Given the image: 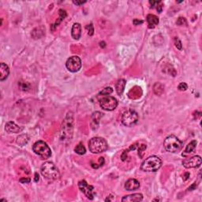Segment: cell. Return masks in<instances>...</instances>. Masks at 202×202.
<instances>
[{
  "label": "cell",
  "mask_w": 202,
  "mask_h": 202,
  "mask_svg": "<svg viewBox=\"0 0 202 202\" xmlns=\"http://www.w3.org/2000/svg\"><path fill=\"white\" fill-rule=\"evenodd\" d=\"M41 175L48 180H56L60 177V172L58 167L52 162H45L40 168Z\"/></svg>",
  "instance_id": "6da1fadb"
},
{
  "label": "cell",
  "mask_w": 202,
  "mask_h": 202,
  "mask_svg": "<svg viewBox=\"0 0 202 202\" xmlns=\"http://www.w3.org/2000/svg\"><path fill=\"white\" fill-rule=\"evenodd\" d=\"M162 166V160L156 156H152L142 162L141 169L145 172H155L158 170Z\"/></svg>",
  "instance_id": "7a4b0ae2"
},
{
  "label": "cell",
  "mask_w": 202,
  "mask_h": 202,
  "mask_svg": "<svg viewBox=\"0 0 202 202\" xmlns=\"http://www.w3.org/2000/svg\"><path fill=\"white\" fill-rule=\"evenodd\" d=\"M107 142L103 137H95L90 139L89 141V149L92 153L98 154L103 153L107 149Z\"/></svg>",
  "instance_id": "3957f363"
},
{
  "label": "cell",
  "mask_w": 202,
  "mask_h": 202,
  "mask_svg": "<svg viewBox=\"0 0 202 202\" xmlns=\"http://www.w3.org/2000/svg\"><path fill=\"white\" fill-rule=\"evenodd\" d=\"M32 151L42 159H48L52 156V150L44 141H38L32 145Z\"/></svg>",
  "instance_id": "277c9868"
},
{
  "label": "cell",
  "mask_w": 202,
  "mask_h": 202,
  "mask_svg": "<svg viewBox=\"0 0 202 202\" xmlns=\"http://www.w3.org/2000/svg\"><path fill=\"white\" fill-rule=\"evenodd\" d=\"M163 145H164V149L167 152L174 153L181 149L183 143L176 136L170 135V136L167 137L164 140Z\"/></svg>",
  "instance_id": "5b68a950"
},
{
  "label": "cell",
  "mask_w": 202,
  "mask_h": 202,
  "mask_svg": "<svg viewBox=\"0 0 202 202\" xmlns=\"http://www.w3.org/2000/svg\"><path fill=\"white\" fill-rule=\"evenodd\" d=\"M138 114L134 110H128L122 115V123L126 126H132L138 121Z\"/></svg>",
  "instance_id": "8992f818"
},
{
  "label": "cell",
  "mask_w": 202,
  "mask_h": 202,
  "mask_svg": "<svg viewBox=\"0 0 202 202\" xmlns=\"http://www.w3.org/2000/svg\"><path fill=\"white\" fill-rule=\"evenodd\" d=\"M99 105L103 110L111 112L117 107L118 100L114 96H104L99 99Z\"/></svg>",
  "instance_id": "52a82bcc"
},
{
  "label": "cell",
  "mask_w": 202,
  "mask_h": 202,
  "mask_svg": "<svg viewBox=\"0 0 202 202\" xmlns=\"http://www.w3.org/2000/svg\"><path fill=\"white\" fill-rule=\"evenodd\" d=\"M66 69L72 73H76L82 68V60L78 56L69 57L66 62Z\"/></svg>",
  "instance_id": "ba28073f"
},
{
  "label": "cell",
  "mask_w": 202,
  "mask_h": 202,
  "mask_svg": "<svg viewBox=\"0 0 202 202\" xmlns=\"http://www.w3.org/2000/svg\"><path fill=\"white\" fill-rule=\"evenodd\" d=\"M78 187L80 189L81 191L86 196V197L90 200L94 198V187L90 186L87 183L85 180H82L78 183Z\"/></svg>",
  "instance_id": "9c48e42d"
},
{
  "label": "cell",
  "mask_w": 202,
  "mask_h": 202,
  "mask_svg": "<svg viewBox=\"0 0 202 202\" xmlns=\"http://www.w3.org/2000/svg\"><path fill=\"white\" fill-rule=\"evenodd\" d=\"M72 131H73V116L71 113H68L66 119L64 121L63 126H62V138L66 137V135L69 136V133L72 134Z\"/></svg>",
  "instance_id": "30bf717a"
},
{
  "label": "cell",
  "mask_w": 202,
  "mask_h": 202,
  "mask_svg": "<svg viewBox=\"0 0 202 202\" xmlns=\"http://www.w3.org/2000/svg\"><path fill=\"white\" fill-rule=\"evenodd\" d=\"M201 157L200 156H194L186 159L183 161V165L186 168H197L201 164Z\"/></svg>",
  "instance_id": "8fae6325"
},
{
  "label": "cell",
  "mask_w": 202,
  "mask_h": 202,
  "mask_svg": "<svg viewBox=\"0 0 202 202\" xmlns=\"http://www.w3.org/2000/svg\"><path fill=\"white\" fill-rule=\"evenodd\" d=\"M102 116H103V114L99 112H96L92 114L90 121V126L92 130H96L98 129Z\"/></svg>",
  "instance_id": "7c38bea8"
},
{
  "label": "cell",
  "mask_w": 202,
  "mask_h": 202,
  "mask_svg": "<svg viewBox=\"0 0 202 202\" xmlns=\"http://www.w3.org/2000/svg\"><path fill=\"white\" fill-rule=\"evenodd\" d=\"M6 131L8 133H20L23 130V128L17 125L14 122H8L5 126Z\"/></svg>",
  "instance_id": "4fadbf2b"
},
{
  "label": "cell",
  "mask_w": 202,
  "mask_h": 202,
  "mask_svg": "<svg viewBox=\"0 0 202 202\" xmlns=\"http://www.w3.org/2000/svg\"><path fill=\"white\" fill-rule=\"evenodd\" d=\"M124 187L128 191H133L140 187V183L135 179H129L126 182Z\"/></svg>",
  "instance_id": "5bb4252c"
},
{
  "label": "cell",
  "mask_w": 202,
  "mask_h": 202,
  "mask_svg": "<svg viewBox=\"0 0 202 202\" xmlns=\"http://www.w3.org/2000/svg\"><path fill=\"white\" fill-rule=\"evenodd\" d=\"M143 200V195L141 193H133L130 195H126L122 198V201L123 202H135L141 201Z\"/></svg>",
  "instance_id": "9a60e30c"
},
{
  "label": "cell",
  "mask_w": 202,
  "mask_h": 202,
  "mask_svg": "<svg viewBox=\"0 0 202 202\" xmlns=\"http://www.w3.org/2000/svg\"><path fill=\"white\" fill-rule=\"evenodd\" d=\"M71 35L74 40H79L82 36V26L79 23H74L71 29Z\"/></svg>",
  "instance_id": "2e32d148"
},
{
  "label": "cell",
  "mask_w": 202,
  "mask_h": 202,
  "mask_svg": "<svg viewBox=\"0 0 202 202\" xmlns=\"http://www.w3.org/2000/svg\"><path fill=\"white\" fill-rule=\"evenodd\" d=\"M10 74V68L9 66H7L6 64H5L4 62H2L1 63V66H0V81H5L8 76H9Z\"/></svg>",
  "instance_id": "e0dca14e"
},
{
  "label": "cell",
  "mask_w": 202,
  "mask_h": 202,
  "mask_svg": "<svg viewBox=\"0 0 202 202\" xmlns=\"http://www.w3.org/2000/svg\"><path fill=\"white\" fill-rule=\"evenodd\" d=\"M149 28H153L159 24V18L154 14H149L146 18Z\"/></svg>",
  "instance_id": "ac0fdd59"
},
{
  "label": "cell",
  "mask_w": 202,
  "mask_h": 202,
  "mask_svg": "<svg viewBox=\"0 0 202 202\" xmlns=\"http://www.w3.org/2000/svg\"><path fill=\"white\" fill-rule=\"evenodd\" d=\"M45 32V28H44L43 26L38 27V28H36L35 29H33L32 32V36L33 39H40L44 35Z\"/></svg>",
  "instance_id": "d6986e66"
},
{
  "label": "cell",
  "mask_w": 202,
  "mask_h": 202,
  "mask_svg": "<svg viewBox=\"0 0 202 202\" xmlns=\"http://www.w3.org/2000/svg\"><path fill=\"white\" fill-rule=\"evenodd\" d=\"M126 80L123 79V78H121L118 81V82L116 83V85H115V89H116V92H117L118 94L120 96L123 93L125 89V86H126Z\"/></svg>",
  "instance_id": "ffe728a7"
},
{
  "label": "cell",
  "mask_w": 202,
  "mask_h": 202,
  "mask_svg": "<svg viewBox=\"0 0 202 202\" xmlns=\"http://www.w3.org/2000/svg\"><path fill=\"white\" fill-rule=\"evenodd\" d=\"M59 18H58V19H57V21H55V23L54 24V25H52V30H54V29H55V28H56V27L58 26V25H59V24H60L64 19H65V18H66V16H67V14H66V12L64 11V10H59Z\"/></svg>",
  "instance_id": "44dd1931"
},
{
  "label": "cell",
  "mask_w": 202,
  "mask_h": 202,
  "mask_svg": "<svg viewBox=\"0 0 202 202\" xmlns=\"http://www.w3.org/2000/svg\"><path fill=\"white\" fill-rule=\"evenodd\" d=\"M196 147H197V141L193 140L191 142L186 145V149L184 150V153H186V154H188V153H193V151L195 150Z\"/></svg>",
  "instance_id": "7402d4cb"
},
{
  "label": "cell",
  "mask_w": 202,
  "mask_h": 202,
  "mask_svg": "<svg viewBox=\"0 0 202 202\" xmlns=\"http://www.w3.org/2000/svg\"><path fill=\"white\" fill-rule=\"evenodd\" d=\"M153 91H154V92L156 95L160 96V95L164 92V86H163L162 84L157 82V83L155 84L154 86H153Z\"/></svg>",
  "instance_id": "603a6c76"
},
{
  "label": "cell",
  "mask_w": 202,
  "mask_h": 202,
  "mask_svg": "<svg viewBox=\"0 0 202 202\" xmlns=\"http://www.w3.org/2000/svg\"><path fill=\"white\" fill-rule=\"evenodd\" d=\"M28 141V137L27 136L26 134L20 135V136L18 137V140H17V143L21 146L25 145V144H27V142Z\"/></svg>",
  "instance_id": "cb8c5ba5"
},
{
  "label": "cell",
  "mask_w": 202,
  "mask_h": 202,
  "mask_svg": "<svg viewBox=\"0 0 202 202\" xmlns=\"http://www.w3.org/2000/svg\"><path fill=\"white\" fill-rule=\"evenodd\" d=\"M18 87L21 90L24 91V92H27L30 89V85L28 82H25L24 81H19L18 82Z\"/></svg>",
  "instance_id": "d4e9b609"
},
{
  "label": "cell",
  "mask_w": 202,
  "mask_h": 202,
  "mask_svg": "<svg viewBox=\"0 0 202 202\" xmlns=\"http://www.w3.org/2000/svg\"><path fill=\"white\" fill-rule=\"evenodd\" d=\"M75 153H78V155H84L85 153H86V149H85V146L83 145L82 143H79L78 145L75 147L74 149Z\"/></svg>",
  "instance_id": "484cf974"
},
{
  "label": "cell",
  "mask_w": 202,
  "mask_h": 202,
  "mask_svg": "<svg viewBox=\"0 0 202 202\" xmlns=\"http://www.w3.org/2000/svg\"><path fill=\"white\" fill-rule=\"evenodd\" d=\"M112 92H113V89H112V87H107L101 91V92L99 93V95H100V96H109V95H110L111 93H112Z\"/></svg>",
  "instance_id": "4316f807"
},
{
  "label": "cell",
  "mask_w": 202,
  "mask_h": 202,
  "mask_svg": "<svg viewBox=\"0 0 202 202\" xmlns=\"http://www.w3.org/2000/svg\"><path fill=\"white\" fill-rule=\"evenodd\" d=\"M176 24L178 25H180V26H183V25H187L188 23H187V21L185 18H183V17H180V18H178L177 21H176Z\"/></svg>",
  "instance_id": "83f0119b"
},
{
  "label": "cell",
  "mask_w": 202,
  "mask_h": 202,
  "mask_svg": "<svg viewBox=\"0 0 202 202\" xmlns=\"http://www.w3.org/2000/svg\"><path fill=\"white\" fill-rule=\"evenodd\" d=\"M86 29L88 30V34L89 36L93 35V33H94V28H93L92 24H89V25H86Z\"/></svg>",
  "instance_id": "f1b7e54d"
},
{
  "label": "cell",
  "mask_w": 202,
  "mask_h": 202,
  "mask_svg": "<svg viewBox=\"0 0 202 202\" xmlns=\"http://www.w3.org/2000/svg\"><path fill=\"white\" fill-rule=\"evenodd\" d=\"M178 89H179V90L180 91H186L187 90V89H188V85H187V84L186 83H185V82H182V83H180L179 85Z\"/></svg>",
  "instance_id": "f546056e"
},
{
  "label": "cell",
  "mask_w": 202,
  "mask_h": 202,
  "mask_svg": "<svg viewBox=\"0 0 202 202\" xmlns=\"http://www.w3.org/2000/svg\"><path fill=\"white\" fill-rule=\"evenodd\" d=\"M175 47L179 50H182L183 48V45H182V42L180 41V40L178 37L175 38Z\"/></svg>",
  "instance_id": "4dcf8cb0"
},
{
  "label": "cell",
  "mask_w": 202,
  "mask_h": 202,
  "mask_svg": "<svg viewBox=\"0 0 202 202\" xmlns=\"http://www.w3.org/2000/svg\"><path fill=\"white\" fill-rule=\"evenodd\" d=\"M146 148H147V146H146L145 145H141L139 146V149H138V155H139V156H141V157H142L141 153H143V151L145 150Z\"/></svg>",
  "instance_id": "1f68e13d"
},
{
  "label": "cell",
  "mask_w": 202,
  "mask_h": 202,
  "mask_svg": "<svg viewBox=\"0 0 202 202\" xmlns=\"http://www.w3.org/2000/svg\"><path fill=\"white\" fill-rule=\"evenodd\" d=\"M160 1H149V3L151 5V8H155L156 6H157L158 4L160 3Z\"/></svg>",
  "instance_id": "d6a6232c"
},
{
  "label": "cell",
  "mask_w": 202,
  "mask_h": 202,
  "mask_svg": "<svg viewBox=\"0 0 202 202\" xmlns=\"http://www.w3.org/2000/svg\"><path fill=\"white\" fill-rule=\"evenodd\" d=\"M144 21H142V20H139V19H134L133 21V23L134 25H141V24H143Z\"/></svg>",
  "instance_id": "836d02e7"
},
{
  "label": "cell",
  "mask_w": 202,
  "mask_h": 202,
  "mask_svg": "<svg viewBox=\"0 0 202 202\" xmlns=\"http://www.w3.org/2000/svg\"><path fill=\"white\" fill-rule=\"evenodd\" d=\"M30 181V179H28V178H22L20 179V183H29Z\"/></svg>",
  "instance_id": "e575fe53"
},
{
  "label": "cell",
  "mask_w": 202,
  "mask_h": 202,
  "mask_svg": "<svg viewBox=\"0 0 202 202\" xmlns=\"http://www.w3.org/2000/svg\"><path fill=\"white\" fill-rule=\"evenodd\" d=\"M197 183H193V185H191V186H190V187H189L188 188V191H192V190H196V188H197Z\"/></svg>",
  "instance_id": "d590c367"
},
{
  "label": "cell",
  "mask_w": 202,
  "mask_h": 202,
  "mask_svg": "<svg viewBox=\"0 0 202 202\" xmlns=\"http://www.w3.org/2000/svg\"><path fill=\"white\" fill-rule=\"evenodd\" d=\"M163 3H162V2H160V3L158 4V6H156V10H157V11L159 13H161L162 12V10H163Z\"/></svg>",
  "instance_id": "8d00e7d4"
},
{
  "label": "cell",
  "mask_w": 202,
  "mask_h": 202,
  "mask_svg": "<svg viewBox=\"0 0 202 202\" xmlns=\"http://www.w3.org/2000/svg\"><path fill=\"white\" fill-rule=\"evenodd\" d=\"M190 173H189V172H186V173H185V174L183 175V180H184V181H186V180H188V179H190Z\"/></svg>",
  "instance_id": "74e56055"
},
{
  "label": "cell",
  "mask_w": 202,
  "mask_h": 202,
  "mask_svg": "<svg viewBox=\"0 0 202 202\" xmlns=\"http://www.w3.org/2000/svg\"><path fill=\"white\" fill-rule=\"evenodd\" d=\"M85 1H73V3L75 4V5H78V6H80V5H82V4L85 3Z\"/></svg>",
  "instance_id": "f35d334b"
},
{
  "label": "cell",
  "mask_w": 202,
  "mask_h": 202,
  "mask_svg": "<svg viewBox=\"0 0 202 202\" xmlns=\"http://www.w3.org/2000/svg\"><path fill=\"white\" fill-rule=\"evenodd\" d=\"M99 167H100V166H103V164L104 163V159H103V157L99 158Z\"/></svg>",
  "instance_id": "ab89813d"
},
{
  "label": "cell",
  "mask_w": 202,
  "mask_h": 202,
  "mask_svg": "<svg viewBox=\"0 0 202 202\" xmlns=\"http://www.w3.org/2000/svg\"><path fill=\"white\" fill-rule=\"evenodd\" d=\"M99 45H100L101 48H105L106 47V43L104 41H102V42L99 43Z\"/></svg>",
  "instance_id": "60d3db41"
},
{
  "label": "cell",
  "mask_w": 202,
  "mask_h": 202,
  "mask_svg": "<svg viewBox=\"0 0 202 202\" xmlns=\"http://www.w3.org/2000/svg\"><path fill=\"white\" fill-rule=\"evenodd\" d=\"M39 181V175L37 173H36L35 174V182H38Z\"/></svg>",
  "instance_id": "b9f144b4"
}]
</instances>
